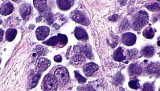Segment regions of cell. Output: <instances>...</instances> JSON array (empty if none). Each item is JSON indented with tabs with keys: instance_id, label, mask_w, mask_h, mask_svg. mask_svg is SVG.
I'll use <instances>...</instances> for the list:
<instances>
[{
	"instance_id": "obj_1",
	"label": "cell",
	"mask_w": 160,
	"mask_h": 91,
	"mask_svg": "<svg viewBox=\"0 0 160 91\" xmlns=\"http://www.w3.org/2000/svg\"><path fill=\"white\" fill-rule=\"evenodd\" d=\"M148 14L146 11H138L133 18L132 28L135 30H140L148 24Z\"/></svg>"
},
{
	"instance_id": "obj_2",
	"label": "cell",
	"mask_w": 160,
	"mask_h": 91,
	"mask_svg": "<svg viewBox=\"0 0 160 91\" xmlns=\"http://www.w3.org/2000/svg\"><path fill=\"white\" fill-rule=\"evenodd\" d=\"M71 19L78 24L83 26H88L90 24V21L87 15L80 10H74L70 14Z\"/></svg>"
},
{
	"instance_id": "obj_3",
	"label": "cell",
	"mask_w": 160,
	"mask_h": 91,
	"mask_svg": "<svg viewBox=\"0 0 160 91\" xmlns=\"http://www.w3.org/2000/svg\"><path fill=\"white\" fill-rule=\"evenodd\" d=\"M54 78L61 84H66L69 80V74L67 68H58L54 72Z\"/></svg>"
},
{
	"instance_id": "obj_4",
	"label": "cell",
	"mask_w": 160,
	"mask_h": 91,
	"mask_svg": "<svg viewBox=\"0 0 160 91\" xmlns=\"http://www.w3.org/2000/svg\"><path fill=\"white\" fill-rule=\"evenodd\" d=\"M42 87L44 91H56L58 88L57 81L51 75H47L43 79Z\"/></svg>"
},
{
	"instance_id": "obj_5",
	"label": "cell",
	"mask_w": 160,
	"mask_h": 91,
	"mask_svg": "<svg viewBox=\"0 0 160 91\" xmlns=\"http://www.w3.org/2000/svg\"><path fill=\"white\" fill-rule=\"evenodd\" d=\"M137 37L132 33H127L123 34L122 37V43L127 46H132L135 44Z\"/></svg>"
},
{
	"instance_id": "obj_6",
	"label": "cell",
	"mask_w": 160,
	"mask_h": 91,
	"mask_svg": "<svg viewBox=\"0 0 160 91\" xmlns=\"http://www.w3.org/2000/svg\"><path fill=\"white\" fill-rule=\"evenodd\" d=\"M41 76V72L38 71H33L29 76V85L30 88L36 86Z\"/></svg>"
},
{
	"instance_id": "obj_7",
	"label": "cell",
	"mask_w": 160,
	"mask_h": 91,
	"mask_svg": "<svg viewBox=\"0 0 160 91\" xmlns=\"http://www.w3.org/2000/svg\"><path fill=\"white\" fill-rule=\"evenodd\" d=\"M50 29L46 26H40L37 28L36 30V35L37 39L39 41H43L49 35Z\"/></svg>"
},
{
	"instance_id": "obj_8",
	"label": "cell",
	"mask_w": 160,
	"mask_h": 91,
	"mask_svg": "<svg viewBox=\"0 0 160 91\" xmlns=\"http://www.w3.org/2000/svg\"><path fill=\"white\" fill-rule=\"evenodd\" d=\"M50 64L51 62L49 59L43 57L40 58L37 61V71L40 72H43L47 70L48 68L50 66Z\"/></svg>"
},
{
	"instance_id": "obj_9",
	"label": "cell",
	"mask_w": 160,
	"mask_h": 91,
	"mask_svg": "<svg viewBox=\"0 0 160 91\" xmlns=\"http://www.w3.org/2000/svg\"><path fill=\"white\" fill-rule=\"evenodd\" d=\"M98 66L94 63H89L85 64L83 67V70L85 74L87 76H90L93 74L94 72L97 71Z\"/></svg>"
},
{
	"instance_id": "obj_10",
	"label": "cell",
	"mask_w": 160,
	"mask_h": 91,
	"mask_svg": "<svg viewBox=\"0 0 160 91\" xmlns=\"http://www.w3.org/2000/svg\"><path fill=\"white\" fill-rule=\"evenodd\" d=\"M74 35L76 39L79 41H87L88 39V35L87 31L81 27H76Z\"/></svg>"
},
{
	"instance_id": "obj_11",
	"label": "cell",
	"mask_w": 160,
	"mask_h": 91,
	"mask_svg": "<svg viewBox=\"0 0 160 91\" xmlns=\"http://www.w3.org/2000/svg\"><path fill=\"white\" fill-rule=\"evenodd\" d=\"M58 7L61 10H69L73 5V1L69 0H58L57 1Z\"/></svg>"
},
{
	"instance_id": "obj_12",
	"label": "cell",
	"mask_w": 160,
	"mask_h": 91,
	"mask_svg": "<svg viewBox=\"0 0 160 91\" xmlns=\"http://www.w3.org/2000/svg\"><path fill=\"white\" fill-rule=\"evenodd\" d=\"M14 7L10 2L3 4L0 8V13L3 16H8L13 11Z\"/></svg>"
},
{
	"instance_id": "obj_13",
	"label": "cell",
	"mask_w": 160,
	"mask_h": 91,
	"mask_svg": "<svg viewBox=\"0 0 160 91\" xmlns=\"http://www.w3.org/2000/svg\"><path fill=\"white\" fill-rule=\"evenodd\" d=\"M78 48L79 50L78 51H80L82 52V54L85 55L89 59H92L93 57V54L92 52V48L89 45L85 44V45H82L80 47H78Z\"/></svg>"
},
{
	"instance_id": "obj_14",
	"label": "cell",
	"mask_w": 160,
	"mask_h": 91,
	"mask_svg": "<svg viewBox=\"0 0 160 91\" xmlns=\"http://www.w3.org/2000/svg\"><path fill=\"white\" fill-rule=\"evenodd\" d=\"M31 13V6L29 4H23L20 7V13L23 19H26Z\"/></svg>"
},
{
	"instance_id": "obj_15",
	"label": "cell",
	"mask_w": 160,
	"mask_h": 91,
	"mask_svg": "<svg viewBox=\"0 0 160 91\" xmlns=\"http://www.w3.org/2000/svg\"><path fill=\"white\" fill-rule=\"evenodd\" d=\"M113 59L114 61L121 62L125 59V57L123 55V50L122 47L118 48L114 51L113 55Z\"/></svg>"
},
{
	"instance_id": "obj_16",
	"label": "cell",
	"mask_w": 160,
	"mask_h": 91,
	"mask_svg": "<svg viewBox=\"0 0 160 91\" xmlns=\"http://www.w3.org/2000/svg\"><path fill=\"white\" fill-rule=\"evenodd\" d=\"M73 64L75 66H80L83 64L86 61V59L83 55L82 54H76L74 55L72 59Z\"/></svg>"
},
{
	"instance_id": "obj_17",
	"label": "cell",
	"mask_w": 160,
	"mask_h": 91,
	"mask_svg": "<svg viewBox=\"0 0 160 91\" xmlns=\"http://www.w3.org/2000/svg\"><path fill=\"white\" fill-rule=\"evenodd\" d=\"M142 69L140 66L137 64H130L129 67V72L130 75H139L141 73Z\"/></svg>"
},
{
	"instance_id": "obj_18",
	"label": "cell",
	"mask_w": 160,
	"mask_h": 91,
	"mask_svg": "<svg viewBox=\"0 0 160 91\" xmlns=\"http://www.w3.org/2000/svg\"><path fill=\"white\" fill-rule=\"evenodd\" d=\"M142 54L147 58L152 57L154 54V48L152 46H146L142 50Z\"/></svg>"
},
{
	"instance_id": "obj_19",
	"label": "cell",
	"mask_w": 160,
	"mask_h": 91,
	"mask_svg": "<svg viewBox=\"0 0 160 91\" xmlns=\"http://www.w3.org/2000/svg\"><path fill=\"white\" fill-rule=\"evenodd\" d=\"M156 31V30L153 29L152 27H148L144 29L142 34H143V37L145 38L151 39L154 37Z\"/></svg>"
},
{
	"instance_id": "obj_20",
	"label": "cell",
	"mask_w": 160,
	"mask_h": 91,
	"mask_svg": "<svg viewBox=\"0 0 160 91\" xmlns=\"http://www.w3.org/2000/svg\"><path fill=\"white\" fill-rule=\"evenodd\" d=\"M34 7L41 13L43 12L47 7V1H34Z\"/></svg>"
},
{
	"instance_id": "obj_21",
	"label": "cell",
	"mask_w": 160,
	"mask_h": 91,
	"mask_svg": "<svg viewBox=\"0 0 160 91\" xmlns=\"http://www.w3.org/2000/svg\"><path fill=\"white\" fill-rule=\"evenodd\" d=\"M17 34V31L16 29H8L6 33V38L7 40L9 42L13 41L14 38L16 37Z\"/></svg>"
},
{
	"instance_id": "obj_22",
	"label": "cell",
	"mask_w": 160,
	"mask_h": 91,
	"mask_svg": "<svg viewBox=\"0 0 160 91\" xmlns=\"http://www.w3.org/2000/svg\"><path fill=\"white\" fill-rule=\"evenodd\" d=\"M58 47H62L65 46L68 43V38L67 35H63V34H58Z\"/></svg>"
},
{
	"instance_id": "obj_23",
	"label": "cell",
	"mask_w": 160,
	"mask_h": 91,
	"mask_svg": "<svg viewBox=\"0 0 160 91\" xmlns=\"http://www.w3.org/2000/svg\"><path fill=\"white\" fill-rule=\"evenodd\" d=\"M43 44H47L48 46H58V37H57V36L52 37L46 42H43Z\"/></svg>"
},
{
	"instance_id": "obj_24",
	"label": "cell",
	"mask_w": 160,
	"mask_h": 91,
	"mask_svg": "<svg viewBox=\"0 0 160 91\" xmlns=\"http://www.w3.org/2000/svg\"><path fill=\"white\" fill-rule=\"evenodd\" d=\"M129 86L130 88L133 89H138L140 88L139 81L137 79H133L129 82Z\"/></svg>"
},
{
	"instance_id": "obj_25",
	"label": "cell",
	"mask_w": 160,
	"mask_h": 91,
	"mask_svg": "<svg viewBox=\"0 0 160 91\" xmlns=\"http://www.w3.org/2000/svg\"><path fill=\"white\" fill-rule=\"evenodd\" d=\"M75 73V77L77 79L78 82L80 84H82L87 81V79L83 78V76L80 74V73L78 71H74Z\"/></svg>"
},
{
	"instance_id": "obj_26",
	"label": "cell",
	"mask_w": 160,
	"mask_h": 91,
	"mask_svg": "<svg viewBox=\"0 0 160 91\" xmlns=\"http://www.w3.org/2000/svg\"><path fill=\"white\" fill-rule=\"evenodd\" d=\"M78 91H95L93 87L89 85H86L83 86H79L77 88Z\"/></svg>"
},
{
	"instance_id": "obj_27",
	"label": "cell",
	"mask_w": 160,
	"mask_h": 91,
	"mask_svg": "<svg viewBox=\"0 0 160 91\" xmlns=\"http://www.w3.org/2000/svg\"><path fill=\"white\" fill-rule=\"evenodd\" d=\"M147 7L148 9V10L152 11H160V3H155L151 5H148Z\"/></svg>"
},
{
	"instance_id": "obj_28",
	"label": "cell",
	"mask_w": 160,
	"mask_h": 91,
	"mask_svg": "<svg viewBox=\"0 0 160 91\" xmlns=\"http://www.w3.org/2000/svg\"><path fill=\"white\" fill-rule=\"evenodd\" d=\"M47 51L46 48L40 45L36 47V52L38 55H45L47 54Z\"/></svg>"
},
{
	"instance_id": "obj_29",
	"label": "cell",
	"mask_w": 160,
	"mask_h": 91,
	"mask_svg": "<svg viewBox=\"0 0 160 91\" xmlns=\"http://www.w3.org/2000/svg\"><path fill=\"white\" fill-rule=\"evenodd\" d=\"M142 91H154V86L149 83H145L142 87Z\"/></svg>"
},
{
	"instance_id": "obj_30",
	"label": "cell",
	"mask_w": 160,
	"mask_h": 91,
	"mask_svg": "<svg viewBox=\"0 0 160 91\" xmlns=\"http://www.w3.org/2000/svg\"><path fill=\"white\" fill-rule=\"evenodd\" d=\"M54 60L56 62H61L62 61V57L60 55H57L54 57Z\"/></svg>"
},
{
	"instance_id": "obj_31",
	"label": "cell",
	"mask_w": 160,
	"mask_h": 91,
	"mask_svg": "<svg viewBox=\"0 0 160 91\" xmlns=\"http://www.w3.org/2000/svg\"><path fill=\"white\" fill-rule=\"evenodd\" d=\"M118 16L115 14V15H113L112 17H109V20H111V21H113L114 22V21H116L118 20Z\"/></svg>"
},
{
	"instance_id": "obj_32",
	"label": "cell",
	"mask_w": 160,
	"mask_h": 91,
	"mask_svg": "<svg viewBox=\"0 0 160 91\" xmlns=\"http://www.w3.org/2000/svg\"><path fill=\"white\" fill-rule=\"evenodd\" d=\"M3 31L2 29H0V42L2 41L3 39Z\"/></svg>"
},
{
	"instance_id": "obj_33",
	"label": "cell",
	"mask_w": 160,
	"mask_h": 91,
	"mask_svg": "<svg viewBox=\"0 0 160 91\" xmlns=\"http://www.w3.org/2000/svg\"><path fill=\"white\" fill-rule=\"evenodd\" d=\"M2 23V20H0V24H1Z\"/></svg>"
}]
</instances>
